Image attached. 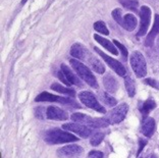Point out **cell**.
<instances>
[{
    "label": "cell",
    "instance_id": "7a4b0ae2",
    "mask_svg": "<svg viewBox=\"0 0 159 158\" xmlns=\"http://www.w3.org/2000/svg\"><path fill=\"white\" fill-rule=\"evenodd\" d=\"M78 138L75 136L70 134L67 132H64L60 129H54L50 130L46 133L45 135V141L48 144H62V143L67 142H74L77 141Z\"/></svg>",
    "mask_w": 159,
    "mask_h": 158
},
{
    "label": "cell",
    "instance_id": "52a82bcc",
    "mask_svg": "<svg viewBox=\"0 0 159 158\" xmlns=\"http://www.w3.org/2000/svg\"><path fill=\"white\" fill-rule=\"evenodd\" d=\"M140 29L137 33L138 37H142V36H145L147 33L148 28H149L150 25V20H151V9L146 5H143L140 9Z\"/></svg>",
    "mask_w": 159,
    "mask_h": 158
},
{
    "label": "cell",
    "instance_id": "836d02e7",
    "mask_svg": "<svg viewBox=\"0 0 159 158\" xmlns=\"http://www.w3.org/2000/svg\"><path fill=\"white\" fill-rule=\"evenodd\" d=\"M27 1H28V0H21V1H20V4H21V5H24Z\"/></svg>",
    "mask_w": 159,
    "mask_h": 158
},
{
    "label": "cell",
    "instance_id": "d4e9b609",
    "mask_svg": "<svg viewBox=\"0 0 159 158\" xmlns=\"http://www.w3.org/2000/svg\"><path fill=\"white\" fill-rule=\"evenodd\" d=\"M93 27L97 32H99V33H101V34L106 35V36L109 35V31H108L105 23H103L102 20H98V21H96V23H94Z\"/></svg>",
    "mask_w": 159,
    "mask_h": 158
},
{
    "label": "cell",
    "instance_id": "4316f807",
    "mask_svg": "<svg viewBox=\"0 0 159 158\" xmlns=\"http://www.w3.org/2000/svg\"><path fill=\"white\" fill-rule=\"evenodd\" d=\"M103 139H104V134H102V133H96V134H94L92 136L90 143H91L92 146H98L103 141Z\"/></svg>",
    "mask_w": 159,
    "mask_h": 158
},
{
    "label": "cell",
    "instance_id": "9c48e42d",
    "mask_svg": "<svg viewBox=\"0 0 159 158\" xmlns=\"http://www.w3.org/2000/svg\"><path fill=\"white\" fill-rule=\"evenodd\" d=\"M36 102H57L61 104H71L74 101L70 98H66V97L52 95L48 92H42L41 94L38 95L35 99Z\"/></svg>",
    "mask_w": 159,
    "mask_h": 158
},
{
    "label": "cell",
    "instance_id": "30bf717a",
    "mask_svg": "<svg viewBox=\"0 0 159 158\" xmlns=\"http://www.w3.org/2000/svg\"><path fill=\"white\" fill-rule=\"evenodd\" d=\"M62 129L66 131L74 132L75 134H78L81 138H88L90 135L92 134V130L88 128L85 124H64L62 125Z\"/></svg>",
    "mask_w": 159,
    "mask_h": 158
},
{
    "label": "cell",
    "instance_id": "5bb4252c",
    "mask_svg": "<svg viewBox=\"0 0 159 158\" xmlns=\"http://www.w3.org/2000/svg\"><path fill=\"white\" fill-rule=\"evenodd\" d=\"M158 34H159V14H155L153 28H152V30L150 31V33L148 34L145 40V45L147 47H150V46H152L154 44V40Z\"/></svg>",
    "mask_w": 159,
    "mask_h": 158
},
{
    "label": "cell",
    "instance_id": "83f0119b",
    "mask_svg": "<svg viewBox=\"0 0 159 158\" xmlns=\"http://www.w3.org/2000/svg\"><path fill=\"white\" fill-rule=\"evenodd\" d=\"M112 17L115 20V21H116L119 26L122 27V24H124V17L121 16V9L115 8L112 11Z\"/></svg>",
    "mask_w": 159,
    "mask_h": 158
},
{
    "label": "cell",
    "instance_id": "e575fe53",
    "mask_svg": "<svg viewBox=\"0 0 159 158\" xmlns=\"http://www.w3.org/2000/svg\"><path fill=\"white\" fill-rule=\"evenodd\" d=\"M150 158H157V157H156V155H154V154H152V155L150 156Z\"/></svg>",
    "mask_w": 159,
    "mask_h": 158
},
{
    "label": "cell",
    "instance_id": "8992f818",
    "mask_svg": "<svg viewBox=\"0 0 159 158\" xmlns=\"http://www.w3.org/2000/svg\"><path fill=\"white\" fill-rule=\"evenodd\" d=\"M129 110V106L128 104L122 103L120 105H118L117 107H115L114 109H112L108 113V115L106 117L107 121L109 123V124H116L121 123L122 120H125V117L128 113Z\"/></svg>",
    "mask_w": 159,
    "mask_h": 158
},
{
    "label": "cell",
    "instance_id": "44dd1931",
    "mask_svg": "<svg viewBox=\"0 0 159 158\" xmlns=\"http://www.w3.org/2000/svg\"><path fill=\"white\" fill-rule=\"evenodd\" d=\"M50 88H51V90H53V91H55L57 93H61V94H66V95L71 96V97H75V90L70 89V88L63 87L62 85L57 84V83H53V84L50 86Z\"/></svg>",
    "mask_w": 159,
    "mask_h": 158
},
{
    "label": "cell",
    "instance_id": "8fae6325",
    "mask_svg": "<svg viewBox=\"0 0 159 158\" xmlns=\"http://www.w3.org/2000/svg\"><path fill=\"white\" fill-rule=\"evenodd\" d=\"M46 115L47 118L52 120H66L68 118V114L66 111L59 108L56 106H49L46 110Z\"/></svg>",
    "mask_w": 159,
    "mask_h": 158
},
{
    "label": "cell",
    "instance_id": "484cf974",
    "mask_svg": "<svg viewBox=\"0 0 159 158\" xmlns=\"http://www.w3.org/2000/svg\"><path fill=\"white\" fill-rule=\"evenodd\" d=\"M101 97H102L103 101L105 102L108 106L113 107V106H115V105H116V104H117L116 99L113 98V97L111 96L110 94H108V93H103V94L101 95Z\"/></svg>",
    "mask_w": 159,
    "mask_h": 158
},
{
    "label": "cell",
    "instance_id": "3957f363",
    "mask_svg": "<svg viewBox=\"0 0 159 158\" xmlns=\"http://www.w3.org/2000/svg\"><path fill=\"white\" fill-rule=\"evenodd\" d=\"M70 118L74 121H75V123L88 125V127H92V128H106L109 124L106 118H104V120L103 118H93L91 116L80 112H75L74 114H71Z\"/></svg>",
    "mask_w": 159,
    "mask_h": 158
},
{
    "label": "cell",
    "instance_id": "ffe728a7",
    "mask_svg": "<svg viewBox=\"0 0 159 158\" xmlns=\"http://www.w3.org/2000/svg\"><path fill=\"white\" fill-rule=\"evenodd\" d=\"M103 84L107 91L110 93H115L118 89V85H117L116 80H115L112 76H110V74H107L106 77H104Z\"/></svg>",
    "mask_w": 159,
    "mask_h": 158
},
{
    "label": "cell",
    "instance_id": "f1b7e54d",
    "mask_svg": "<svg viewBox=\"0 0 159 158\" xmlns=\"http://www.w3.org/2000/svg\"><path fill=\"white\" fill-rule=\"evenodd\" d=\"M113 44L114 45H116L117 46V48L120 50V52H121V54L124 57H128V54H129V52H128V49H126V47L125 45H122L120 42L117 41V40H114L113 41Z\"/></svg>",
    "mask_w": 159,
    "mask_h": 158
},
{
    "label": "cell",
    "instance_id": "ac0fdd59",
    "mask_svg": "<svg viewBox=\"0 0 159 158\" xmlns=\"http://www.w3.org/2000/svg\"><path fill=\"white\" fill-rule=\"evenodd\" d=\"M87 60H88V62L90 64V66L92 67V70H95L96 73H98L100 74L105 73V67H104L102 62H101L99 59H97L96 57L91 55L90 53L88 54V57H87Z\"/></svg>",
    "mask_w": 159,
    "mask_h": 158
},
{
    "label": "cell",
    "instance_id": "7402d4cb",
    "mask_svg": "<svg viewBox=\"0 0 159 158\" xmlns=\"http://www.w3.org/2000/svg\"><path fill=\"white\" fill-rule=\"evenodd\" d=\"M155 107H156V103H155L154 100H147L143 103L142 107H141V112H142L144 115H147L148 113L151 112L153 109H155Z\"/></svg>",
    "mask_w": 159,
    "mask_h": 158
},
{
    "label": "cell",
    "instance_id": "4fadbf2b",
    "mask_svg": "<svg viewBox=\"0 0 159 158\" xmlns=\"http://www.w3.org/2000/svg\"><path fill=\"white\" fill-rule=\"evenodd\" d=\"M60 67H61L62 73L64 74V76L66 77L67 81L70 82L71 85H75V86H78V87H80V88H82L83 86H84V85H83V83L81 82V80L79 79V77L67 65H66V64H61Z\"/></svg>",
    "mask_w": 159,
    "mask_h": 158
},
{
    "label": "cell",
    "instance_id": "e0dca14e",
    "mask_svg": "<svg viewBox=\"0 0 159 158\" xmlns=\"http://www.w3.org/2000/svg\"><path fill=\"white\" fill-rule=\"evenodd\" d=\"M93 37H94V39H95L97 42L99 43V44L102 45L104 48H105L106 50H108L109 52L112 53L113 55H117L118 54V52H117L116 48H115L113 42L111 43L109 40H107L106 38H103L102 36H99V35H97V34H94Z\"/></svg>",
    "mask_w": 159,
    "mask_h": 158
},
{
    "label": "cell",
    "instance_id": "1f68e13d",
    "mask_svg": "<svg viewBox=\"0 0 159 158\" xmlns=\"http://www.w3.org/2000/svg\"><path fill=\"white\" fill-rule=\"evenodd\" d=\"M57 76H58V78H59V80L63 83V84H66V85H67V86H70V85H71L70 82L67 81V79H66V77L64 76V74L62 73V70H60V71H58V74H57Z\"/></svg>",
    "mask_w": 159,
    "mask_h": 158
},
{
    "label": "cell",
    "instance_id": "2e32d148",
    "mask_svg": "<svg viewBox=\"0 0 159 158\" xmlns=\"http://www.w3.org/2000/svg\"><path fill=\"white\" fill-rule=\"evenodd\" d=\"M155 131V120L152 117H145L142 124V132L146 137H152Z\"/></svg>",
    "mask_w": 159,
    "mask_h": 158
},
{
    "label": "cell",
    "instance_id": "ba28073f",
    "mask_svg": "<svg viewBox=\"0 0 159 158\" xmlns=\"http://www.w3.org/2000/svg\"><path fill=\"white\" fill-rule=\"evenodd\" d=\"M94 50L98 53V54L102 57L103 58V60L105 61L108 65H109L111 69H112L115 73H116L118 76H120V77H124V76H125V66L122 65V64L119 62V61H117L116 59H114V58H111L110 56H108L107 54H105V53H103L101 50L99 49V48H97V47H94Z\"/></svg>",
    "mask_w": 159,
    "mask_h": 158
},
{
    "label": "cell",
    "instance_id": "277c9868",
    "mask_svg": "<svg viewBox=\"0 0 159 158\" xmlns=\"http://www.w3.org/2000/svg\"><path fill=\"white\" fill-rule=\"evenodd\" d=\"M132 69L137 78H144L147 74V64L145 57L140 51H134L129 56Z\"/></svg>",
    "mask_w": 159,
    "mask_h": 158
},
{
    "label": "cell",
    "instance_id": "7c38bea8",
    "mask_svg": "<svg viewBox=\"0 0 159 158\" xmlns=\"http://www.w3.org/2000/svg\"><path fill=\"white\" fill-rule=\"evenodd\" d=\"M82 152H83V148L81 146L71 144V145H67L66 147H62V148L58 149L57 154L61 157H74V156L79 155V154H81Z\"/></svg>",
    "mask_w": 159,
    "mask_h": 158
},
{
    "label": "cell",
    "instance_id": "4dcf8cb0",
    "mask_svg": "<svg viewBox=\"0 0 159 158\" xmlns=\"http://www.w3.org/2000/svg\"><path fill=\"white\" fill-rule=\"evenodd\" d=\"M89 157L90 158H103L104 155L102 152L100 151H95V150H93L89 153Z\"/></svg>",
    "mask_w": 159,
    "mask_h": 158
},
{
    "label": "cell",
    "instance_id": "603a6c76",
    "mask_svg": "<svg viewBox=\"0 0 159 158\" xmlns=\"http://www.w3.org/2000/svg\"><path fill=\"white\" fill-rule=\"evenodd\" d=\"M125 89L128 91V94L129 97H133L135 95V91H136V87H135V83H134L133 79L129 76L125 77Z\"/></svg>",
    "mask_w": 159,
    "mask_h": 158
},
{
    "label": "cell",
    "instance_id": "d6986e66",
    "mask_svg": "<svg viewBox=\"0 0 159 158\" xmlns=\"http://www.w3.org/2000/svg\"><path fill=\"white\" fill-rule=\"evenodd\" d=\"M137 27V19L136 16L132 13H128L124 16V24H122V28H125V30L132 32L135 30Z\"/></svg>",
    "mask_w": 159,
    "mask_h": 158
},
{
    "label": "cell",
    "instance_id": "6da1fadb",
    "mask_svg": "<svg viewBox=\"0 0 159 158\" xmlns=\"http://www.w3.org/2000/svg\"><path fill=\"white\" fill-rule=\"evenodd\" d=\"M70 65L73 66V69L77 71V74H79V77L84 80L90 87L98 88V83H97L96 78L94 77V74H92V71L90 70L89 67H87L84 63H82L80 60L77 59H70Z\"/></svg>",
    "mask_w": 159,
    "mask_h": 158
},
{
    "label": "cell",
    "instance_id": "cb8c5ba5",
    "mask_svg": "<svg viewBox=\"0 0 159 158\" xmlns=\"http://www.w3.org/2000/svg\"><path fill=\"white\" fill-rule=\"evenodd\" d=\"M120 4L126 9H129L132 11H137L139 6V1L138 0H119Z\"/></svg>",
    "mask_w": 159,
    "mask_h": 158
},
{
    "label": "cell",
    "instance_id": "9a60e30c",
    "mask_svg": "<svg viewBox=\"0 0 159 158\" xmlns=\"http://www.w3.org/2000/svg\"><path fill=\"white\" fill-rule=\"evenodd\" d=\"M70 54L79 60H84L88 57L89 51L80 43H75L70 48Z\"/></svg>",
    "mask_w": 159,
    "mask_h": 158
},
{
    "label": "cell",
    "instance_id": "5b68a950",
    "mask_svg": "<svg viewBox=\"0 0 159 158\" xmlns=\"http://www.w3.org/2000/svg\"><path fill=\"white\" fill-rule=\"evenodd\" d=\"M79 99L81 100V102L86 105L89 108H92L94 110L98 111L100 113H105V108L101 105V104L97 101L95 95L90 91H83L79 94Z\"/></svg>",
    "mask_w": 159,
    "mask_h": 158
},
{
    "label": "cell",
    "instance_id": "f546056e",
    "mask_svg": "<svg viewBox=\"0 0 159 158\" xmlns=\"http://www.w3.org/2000/svg\"><path fill=\"white\" fill-rule=\"evenodd\" d=\"M145 83H146L147 85L151 86V87H153L155 89L159 90V82H157L156 80H154V79H146Z\"/></svg>",
    "mask_w": 159,
    "mask_h": 158
},
{
    "label": "cell",
    "instance_id": "d6a6232c",
    "mask_svg": "<svg viewBox=\"0 0 159 158\" xmlns=\"http://www.w3.org/2000/svg\"><path fill=\"white\" fill-rule=\"evenodd\" d=\"M139 144H140V146H139V150H138V155H139V154H140L141 152H142V150H143L144 147L146 146L147 141H145V140H143V139H140Z\"/></svg>",
    "mask_w": 159,
    "mask_h": 158
}]
</instances>
